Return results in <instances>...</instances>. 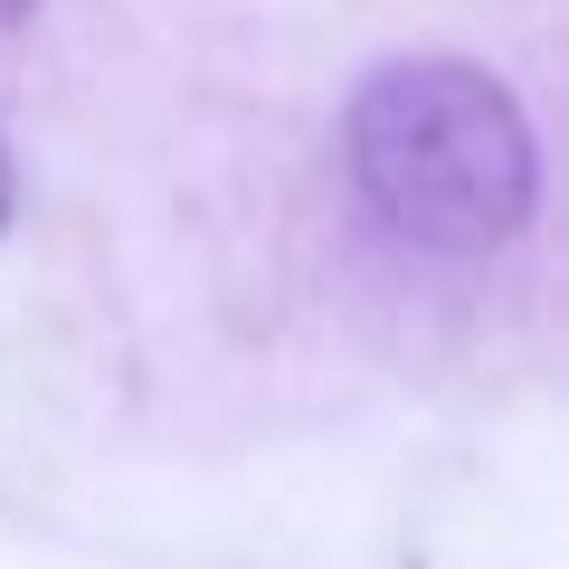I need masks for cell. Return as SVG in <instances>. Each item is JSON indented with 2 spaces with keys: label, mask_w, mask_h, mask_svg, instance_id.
Returning a JSON list of instances; mask_svg holds the SVG:
<instances>
[{
  "label": "cell",
  "mask_w": 569,
  "mask_h": 569,
  "mask_svg": "<svg viewBox=\"0 0 569 569\" xmlns=\"http://www.w3.org/2000/svg\"><path fill=\"white\" fill-rule=\"evenodd\" d=\"M58 257L104 351L247 408L550 323V0H48Z\"/></svg>",
  "instance_id": "1"
},
{
  "label": "cell",
  "mask_w": 569,
  "mask_h": 569,
  "mask_svg": "<svg viewBox=\"0 0 569 569\" xmlns=\"http://www.w3.org/2000/svg\"><path fill=\"white\" fill-rule=\"evenodd\" d=\"M29 209H20V133H10V104H0V238L20 228Z\"/></svg>",
  "instance_id": "2"
},
{
  "label": "cell",
  "mask_w": 569,
  "mask_h": 569,
  "mask_svg": "<svg viewBox=\"0 0 569 569\" xmlns=\"http://www.w3.org/2000/svg\"><path fill=\"white\" fill-rule=\"evenodd\" d=\"M48 0H0V39H20V29H39Z\"/></svg>",
  "instance_id": "3"
}]
</instances>
